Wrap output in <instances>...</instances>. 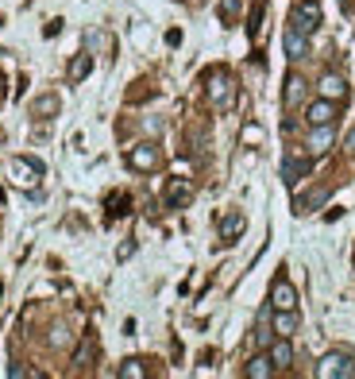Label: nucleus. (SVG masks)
<instances>
[{"label": "nucleus", "instance_id": "11", "mask_svg": "<svg viewBox=\"0 0 355 379\" xmlns=\"http://www.w3.org/2000/svg\"><path fill=\"white\" fill-rule=\"evenodd\" d=\"M267 356H270V364H275V372H286V368L294 364V344H290V337H275V341H270V349H267Z\"/></svg>", "mask_w": 355, "mask_h": 379}, {"label": "nucleus", "instance_id": "26", "mask_svg": "<svg viewBox=\"0 0 355 379\" xmlns=\"http://www.w3.org/2000/svg\"><path fill=\"white\" fill-rule=\"evenodd\" d=\"M8 375L23 379V375H39V372H31V368H23V364H12V368H8Z\"/></svg>", "mask_w": 355, "mask_h": 379}, {"label": "nucleus", "instance_id": "13", "mask_svg": "<svg viewBox=\"0 0 355 379\" xmlns=\"http://www.w3.org/2000/svg\"><path fill=\"white\" fill-rule=\"evenodd\" d=\"M305 175H313V159H286V163H282V182H286V186L301 182Z\"/></svg>", "mask_w": 355, "mask_h": 379}, {"label": "nucleus", "instance_id": "12", "mask_svg": "<svg viewBox=\"0 0 355 379\" xmlns=\"http://www.w3.org/2000/svg\"><path fill=\"white\" fill-rule=\"evenodd\" d=\"M332 139H336V128H332V124H313L309 144H305V147H309L313 155H325L328 147H332Z\"/></svg>", "mask_w": 355, "mask_h": 379}, {"label": "nucleus", "instance_id": "9", "mask_svg": "<svg viewBox=\"0 0 355 379\" xmlns=\"http://www.w3.org/2000/svg\"><path fill=\"white\" fill-rule=\"evenodd\" d=\"M189 197H193V186H189L186 178H170L167 194H162V205H167V209H181V205H189Z\"/></svg>", "mask_w": 355, "mask_h": 379}, {"label": "nucleus", "instance_id": "22", "mask_svg": "<svg viewBox=\"0 0 355 379\" xmlns=\"http://www.w3.org/2000/svg\"><path fill=\"white\" fill-rule=\"evenodd\" d=\"M239 8H243V0H220L217 12H220V20H224V23H236L239 20Z\"/></svg>", "mask_w": 355, "mask_h": 379}, {"label": "nucleus", "instance_id": "14", "mask_svg": "<svg viewBox=\"0 0 355 379\" xmlns=\"http://www.w3.org/2000/svg\"><path fill=\"white\" fill-rule=\"evenodd\" d=\"M270 314H275V337H294L297 333V325H301V321H297V310H270Z\"/></svg>", "mask_w": 355, "mask_h": 379}, {"label": "nucleus", "instance_id": "4", "mask_svg": "<svg viewBox=\"0 0 355 379\" xmlns=\"http://www.w3.org/2000/svg\"><path fill=\"white\" fill-rule=\"evenodd\" d=\"M128 167L131 170H139V175H155V170L162 167V151H159V144H151V139H147V144H136L128 151Z\"/></svg>", "mask_w": 355, "mask_h": 379}, {"label": "nucleus", "instance_id": "15", "mask_svg": "<svg viewBox=\"0 0 355 379\" xmlns=\"http://www.w3.org/2000/svg\"><path fill=\"white\" fill-rule=\"evenodd\" d=\"M282 47H286V54H290V59H305V54H309V35H301V31L286 28Z\"/></svg>", "mask_w": 355, "mask_h": 379}, {"label": "nucleus", "instance_id": "2", "mask_svg": "<svg viewBox=\"0 0 355 379\" xmlns=\"http://www.w3.org/2000/svg\"><path fill=\"white\" fill-rule=\"evenodd\" d=\"M317 379H355V356L348 349H332L320 356Z\"/></svg>", "mask_w": 355, "mask_h": 379}, {"label": "nucleus", "instance_id": "8", "mask_svg": "<svg viewBox=\"0 0 355 379\" xmlns=\"http://www.w3.org/2000/svg\"><path fill=\"white\" fill-rule=\"evenodd\" d=\"M270 310H297V291L290 279H275V286H270Z\"/></svg>", "mask_w": 355, "mask_h": 379}, {"label": "nucleus", "instance_id": "23", "mask_svg": "<svg viewBox=\"0 0 355 379\" xmlns=\"http://www.w3.org/2000/svg\"><path fill=\"white\" fill-rule=\"evenodd\" d=\"M93 352H97V341H93V337H85V341H81V349H78V356H73V364L85 368L89 360H93Z\"/></svg>", "mask_w": 355, "mask_h": 379}, {"label": "nucleus", "instance_id": "19", "mask_svg": "<svg viewBox=\"0 0 355 379\" xmlns=\"http://www.w3.org/2000/svg\"><path fill=\"white\" fill-rule=\"evenodd\" d=\"M116 375L120 379H147V375H151V368H147V360H124V364L116 368Z\"/></svg>", "mask_w": 355, "mask_h": 379}, {"label": "nucleus", "instance_id": "24", "mask_svg": "<svg viewBox=\"0 0 355 379\" xmlns=\"http://www.w3.org/2000/svg\"><path fill=\"white\" fill-rule=\"evenodd\" d=\"M128 194H112V217H124V213H128Z\"/></svg>", "mask_w": 355, "mask_h": 379}, {"label": "nucleus", "instance_id": "17", "mask_svg": "<svg viewBox=\"0 0 355 379\" xmlns=\"http://www.w3.org/2000/svg\"><path fill=\"white\" fill-rule=\"evenodd\" d=\"M243 375H247V379H270V375H275V364H270V356H267V352H259V356H251V360H247Z\"/></svg>", "mask_w": 355, "mask_h": 379}, {"label": "nucleus", "instance_id": "1", "mask_svg": "<svg viewBox=\"0 0 355 379\" xmlns=\"http://www.w3.org/2000/svg\"><path fill=\"white\" fill-rule=\"evenodd\" d=\"M205 97H209V105L212 109H232L236 105V81H232V74L228 70H209L205 74Z\"/></svg>", "mask_w": 355, "mask_h": 379}, {"label": "nucleus", "instance_id": "25", "mask_svg": "<svg viewBox=\"0 0 355 379\" xmlns=\"http://www.w3.org/2000/svg\"><path fill=\"white\" fill-rule=\"evenodd\" d=\"M259 139H263V128L259 124H247L243 128V144H259Z\"/></svg>", "mask_w": 355, "mask_h": 379}, {"label": "nucleus", "instance_id": "28", "mask_svg": "<svg viewBox=\"0 0 355 379\" xmlns=\"http://www.w3.org/2000/svg\"><path fill=\"white\" fill-rule=\"evenodd\" d=\"M131 252H136V244H131V240H128V244H120V252H116V255H120V260H128V255H131Z\"/></svg>", "mask_w": 355, "mask_h": 379}, {"label": "nucleus", "instance_id": "6", "mask_svg": "<svg viewBox=\"0 0 355 379\" xmlns=\"http://www.w3.org/2000/svg\"><path fill=\"white\" fill-rule=\"evenodd\" d=\"M317 93H320V97H328V101H336V105H344V101H348V78H344V74H336V70L320 74Z\"/></svg>", "mask_w": 355, "mask_h": 379}, {"label": "nucleus", "instance_id": "21", "mask_svg": "<svg viewBox=\"0 0 355 379\" xmlns=\"http://www.w3.org/2000/svg\"><path fill=\"white\" fill-rule=\"evenodd\" d=\"M54 112H59V97H54V93L39 97V101L31 105V117H39V120H51Z\"/></svg>", "mask_w": 355, "mask_h": 379}, {"label": "nucleus", "instance_id": "16", "mask_svg": "<svg viewBox=\"0 0 355 379\" xmlns=\"http://www.w3.org/2000/svg\"><path fill=\"white\" fill-rule=\"evenodd\" d=\"M243 228H247V217L243 213H228L224 221H220V240H239V236H243Z\"/></svg>", "mask_w": 355, "mask_h": 379}, {"label": "nucleus", "instance_id": "27", "mask_svg": "<svg viewBox=\"0 0 355 379\" xmlns=\"http://www.w3.org/2000/svg\"><path fill=\"white\" fill-rule=\"evenodd\" d=\"M344 151H348V155H351V159H355V128L348 132V139H344Z\"/></svg>", "mask_w": 355, "mask_h": 379}, {"label": "nucleus", "instance_id": "18", "mask_svg": "<svg viewBox=\"0 0 355 379\" xmlns=\"http://www.w3.org/2000/svg\"><path fill=\"white\" fill-rule=\"evenodd\" d=\"M89 70H93V54H78V59L70 62V70H66V78L78 86V81H85V78H89Z\"/></svg>", "mask_w": 355, "mask_h": 379}, {"label": "nucleus", "instance_id": "29", "mask_svg": "<svg viewBox=\"0 0 355 379\" xmlns=\"http://www.w3.org/2000/svg\"><path fill=\"white\" fill-rule=\"evenodd\" d=\"M0 93H4V78H0Z\"/></svg>", "mask_w": 355, "mask_h": 379}, {"label": "nucleus", "instance_id": "5", "mask_svg": "<svg viewBox=\"0 0 355 379\" xmlns=\"http://www.w3.org/2000/svg\"><path fill=\"white\" fill-rule=\"evenodd\" d=\"M8 175H12V182H16V186L31 190V186H39V178H43V163H35V159H23V155H16V159L8 163Z\"/></svg>", "mask_w": 355, "mask_h": 379}, {"label": "nucleus", "instance_id": "3", "mask_svg": "<svg viewBox=\"0 0 355 379\" xmlns=\"http://www.w3.org/2000/svg\"><path fill=\"white\" fill-rule=\"evenodd\" d=\"M286 28L301 31V35H313V31L320 28V0H297Z\"/></svg>", "mask_w": 355, "mask_h": 379}, {"label": "nucleus", "instance_id": "7", "mask_svg": "<svg viewBox=\"0 0 355 379\" xmlns=\"http://www.w3.org/2000/svg\"><path fill=\"white\" fill-rule=\"evenodd\" d=\"M336 117H340V105L328 101V97H317V101L305 109V120H309V128H313V124H336Z\"/></svg>", "mask_w": 355, "mask_h": 379}, {"label": "nucleus", "instance_id": "10", "mask_svg": "<svg viewBox=\"0 0 355 379\" xmlns=\"http://www.w3.org/2000/svg\"><path fill=\"white\" fill-rule=\"evenodd\" d=\"M332 197V186H313L309 194H297V202H294V213H313V209H320V205Z\"/></svg>", "mask_w": 355, "mask_h": 379}, {"label": "nucleus", "instance_id": "20", "mask_svg": "<svg viewBox=\"0 0 355 379\" xmlns=\"http://www.w3.org/2000/svg\"><path fill=\"white\" fill-rule=\"evenodd\" d=\"M301 97H305V78L301 74H290V78H286V109L301 105Z\"/></svg>", "mask_w": 355, "mask_h": 379}]
</instances>
